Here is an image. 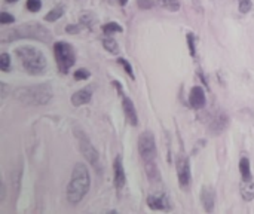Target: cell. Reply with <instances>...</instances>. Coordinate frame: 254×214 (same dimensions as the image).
<instances>
[{
    "label": "cell",
    "instance_id": "obj_21",
    "mask_svg": "<svg viewBox=\"0 0 254 214\" xmlns=\"http://www.w3.org/2000/svg\"><path fill=\"white\" fill-rule=\"evenodd\" d=\"M158 3L170 12H177L182 6L179 0H158Z\"/></svg>",
    "mask_w": 254,
    "mask_h": 214
},
{
    "label": "cell",
    "instance_id": "obj_32",
    "mask_svg": "<svg viewBox=\"0 0 254 214\" xmlns=\"http://www.w3.org/2000/svg\"><path fill=\"white\" fill-rule=\"evenodd\" d=\"M119 3H121V6H125L127 4V0H119Z\"/></svg>",
    "mask_w": 254,
    "mask_h": 214
},
{
    "label": "cell",
    "instance_id": "obj_9",
    "mask_svg": "<svg viewBox=\"0 0 254 214\" xmlns=\"http://www.w3.org/2000/svg\"><path fill=\"white\" fill-rule=\"evenodd\" d=\"M177 177H179V183L183 189H188L192 180V174H190V167H189V161L188 158L182 156L177 159Z\"/></svg>",
    "mask_w": 254,
    "mask_h": 214
},
{
    "label": "cell",
    "instance_id": "obj_22",
    "mask_svg": "<svg viewBox=\"0 0 254 214\" xmlns=\"http://www.w3.org/2000/svg\"><path fill=\"white\" fill-rule=\"evenodd\" d=\"M103 31H104L106 36H110L113 33H121L122 31V27L118 22H107V24L103 25Z\"/></svg>",
    "mask_w": 254,
    "mask_h": 214
},
{
    "label": "cell",
    "instance_id": "obj_17",
    "mask_svg": "<svg viewBox=\"0 0 254 214\" xmlns=\"http://www.w3.org/2000/svg\"><path fill=\"white\" fill-rule=\"evenodd\" d=\"M144 170H146V174L150 179V182H161V173H159L158 165H156L155 161L144 162Z\"/></svg>",
    "mask_w": 254,
    "mask_h": 214
},
{
    "label": "cell",
    "instance_id": "obj_2",
    "mask_svg": "<svg viewBox=\"0 0 254 214\" xmlns=\"http://www.w3.org/2000/svg\"><path fill=\"white\" fill-rule=\"evenodd\" d=\"M52 34L48 28H45L42 24L39 22H27L22 24L19 27H13L10 30H6L1 33V43H7V42H13V40H19V39H34L43 43H48L51 40Z\"/></svg>",
    "mask_w": 254,
    "mask_h": 214
},
{
    "label": "cell",
    "instance_id": "obj_12",
    "mask_svg": "<svg viewBox=\"0 0 254 214\" xmlns=\"http://www.w3.org/2000/svg\"><path fill=\"white\" fill-rule=\"evenodd\" d=\"M201 203L207 213H211L216 206V191L211 186H204L201 189Z\"/></svg>",
    "mask_w": 254,
    "mask_h": 214
},
{
    "label": "cell",
    "instance_id": "obj_15",
    "mask_svg": "<svg viewBox=\"0 0 254 214\" xmlns=\"http://www.w3.org/2000/svg\"><path fill=\"white\" fill-rule=\"evenodd\" d=\"M91 98H92V89L91 88H82L71 95V104L79 107V106L88 104L91 101Z\"/></svg>",
    "mask_w": 254,
    "mask_h": 214
},
{
    "label": "cell",
    "instance_id": "obj_5",
    "mask_svg": "<svg viewBox=\"0 0 254 214\" xmlns=\"http://www.w3.org/2000/svg\"><path fill=\"white\" fill-rule=\"evenodd\" d=\"M54 55H55V60H57L58 70L63 74H67L68 70L73 67L74 61H76L73 46L70 43H67V42H57L54 45Z\"/></svg>",
    "mask_w": 254,
    "mask_h": 214
},
{
    "label": "cell",
    "instance_id": "obj_27",
    "mask_svg": "<svg viewBox=\"0 0 254 214\" xmlns=\"http://www.w3.org/2000/svg\"><path fill=\"white\" fill-rule=\"evenodd\" d=\"M118 63H119V64H121V66L125 69L127 74H128L131 79H134V73H132V67H131V64H129V63H128L125 58H119V60H118Z\"/></svg>",
    "mask_w": 254,
    "mask_h": 214
},
{
    "label": "cell",
    "instance_id": "obj_7",
    "mask_svg": "<svg viewBox=\"0 0 254 214\" xmlns=\"http://www.w3.org/2000/svg\"><path fill=\"white\" fill-rule=\"evenodd\" d=\"M76 137H77V142H79V149L80 152L83 153V156L86 158V161L92 165V167H100V156H98V152L97 149L92 146L91 140L88 139V136L82 131H76Z\"/></svg>",
    "mask_w": 254,
    "mask_h": 214
},
{
    "label": "cell",
    "instance_id": "obj_4",
    "mask_svg": "<svg viewBox=\"0 0 254 214\" xmlns=\"http://www.w3.org/2000/svg\"><path fill=\"white\" fill-rule=\"evenodd\" d=\"M16 57L21 61L22 69L31 74V76H39L43 74L46 69V58L42 51L33 48V46H19L16 49Z\"/></svg>",
    "mask_w": 254,
    "mask_h": 214
},
{
    "label": "cell",
    "instance_id": "obj_1",
    "mask_svg": "<svg viewBox=\"0 0 254 214\" xmlns=\"http://www.w3.org/2000/svg\"><path fill=\"white\" fill-rule=\"evenodd\" d=\"M89 186H91V176H89L88 168L80 162L76 164L73 168L70 182L67 185V191H65L67 201L73 206L79 204L86 197Z\"/></svg>",
    "mask_w": 254,
    "mask_h": 214
},
{
    "label": "cell",
    "instance_id": "obj_29",
    "mask_svg": "<svg viewBox=\"0 0 254 214\" xmlns=\"http://www.w3.org/2000/svg\"><path fill=\"white\" fill-rule=\"evenodd\" d=\"M137 3L140 9H152L156 4L155 0H137Z\"/></svg>",
    "mask_w": 254,
    "mask_h": 214
},
{
    "label": "cell",
    "instance_id": "obj_20",
    "mask_svg": "<svg viewBox=\"0 0 254 214\" xmlns=\"http://www.w3.org/2000/svg\"><path fill=\"white\" fill-rule=\"evenodd\" d=\"M103 46L106 48V51H109L110 54H119V45H118V42L115 40V39H112V37H106V39H103Z\"/></svg>",
    "mask_w": 254,
    "mask_h": 214
},
{
    "label": "cell",
    "instance_id": "obj_30",
    "mask_svg": "<svg viewBox=\"0 0 254 214\" xmlns=\"http://www.w3.org/2000/svg\"><path fill=\"white\" fill-rule=\"evenodd\" d=\"M12 22H15L13 15H9L7 12H1V15H0V24H12Z\"/></svg>",
    "mask_w": 254,
    "mask_h": 214
},
{
    "label": "cell",
    "instance_id": "obj_3",
    "mask_svg": "<svg viewBox=\"0 0 254 214\" xmlns=\"http://www.w3.org/2000/svg\"><path fill=\"white\" fill-rule=\"evenodd\" d=\"M52 95H54V91L49 83L18 88L13 92V97L19 103H22L25 106H36V107L48 104L52 100Z\"/></svg>",
    "mask_w": 254,
    "mask_h": 214
},
{
    "label": "cell",
    "instance_id": "obj_19",
    "mask_svg": "<svg viewBox=\"0 0 254 214\" xmlns=\"http://www.w3.org/2000/svg\"><path fill=\"white\" fill-rule=\"evenodd\" d=\"M63 13H64V7H63V6H57V7H54L51 12H48V13L45 15V21H48V22H55L57 19H60V18L63 16Z\"/></svg>",
    "mask_w": 254,
    "mask_h": 214
},
{
    "label": "cell",
    "instance_id": "obj_8",
    "mask_svg": "<svg viewBox=\"0 0 254 214\" xmlns=\"http://www.w3.org/2000/svg\"><path fill=\"white\" fill-rule=\"evenodd\" d=\"M115 86L121 91V95H122V107H124V113H125V118L128 121L129 125L135 127L138 124V116H137V112H135V107H134V103L122 92V86L119 85V82H113Z\"/></svg>",
    "mask_w": 254,
    "mask_h": 214
},
{
    "label": "cell",
    "instance_id": "obj_18",
    "mask_svg": "<svg viewBox=\"0 0 254 214\" xmlns=\"http://www.w3.org/2000/svg\"><path fill=\"white\" fill-rule=\"evenodd\" d=\"M240 173L243 180H253V174H252V167H250V159L249 158H241L240 161Z\"/></svg>",
    "mask_w": 254,
    "mask_h": 214
},
{
    "label": "cell",
    "instance_id": "obj_24",
    "mask_svg": "<svg viewBox=\"0 0 254 214\" xmlns=\"http://www.w3.org/2000/svg\"><path fill=\"white\" fill-rule=\"evenodd\" d=\"M25 7L30 12H39L42 9V0H27Z\"/></svg>",
    "mask_w": 254,
    "mask_h": 214
},
{
    "label": "cell",
    "instance_id": "obj_11",
    "mask_svg": "<svg viewBox=\"0 0 254 214\" xmlns=\"http://www.w3.org/2000/svg\"><path fill=\"white\" fill-rule=\"evenodd\" d=\"M113 176H115V188L118 191H122L125 188V183H127V176H125V170H124L122 156H116L115 158V162H113Z\"/></svg>",
    "mask_w": 254,
    "mask_h": 214
},
{
    "label": "cell",
    "instance_id": "obj_26",
    "mask_svg": "<svg viewBox=\"0 0 254 214\" xmlns=\"http://www.w3.org/2000/svg\"><path fill=\"white\" fill-rule=\"evenodd\" d=\"M238 7H240V12L247 13L253 7V3H252V0H238Z\"/></svg>",
    "mask_w": 254,
    "mask_h": 214
},
{
    "label": "cell",
    "instance_id": "obj_10",
    "mask_svg": "<svg viewBox=\"0 0 254 214\" xmlns=\"http://www.w3.org/2000/svg\"><path fill=\"white\" fill-rule=\"evenodd\" d=\"M147 206L150 210H155V212H170L173 209L171 203H170V198L167 195H150L147 198Z\"/></svg>",
    "mask_w": 254,
    "mask_h": 214
},
{
    "label": "cell",
    "instance_id": "obj_14",
    "mask_svg": "<svg viewBox=\"0 0 254 214\" xmlns=\"http://www.w3.org/2000/svg\"><path fill=\"white\" fill-rule=\"evenodd\" d=\"M228 124H229L228 115H225L223 112H219V113L213 118V121H211V124H210V131H211V134H222V133L226 130Z\"/></svg>",
    "mask_w": 254,
    "mask_h": 214
},
{
    "label": "cell",
    "instance_id": "obj_16",
    "mask_svg": "<svg viewBox=\"0 0 254 214\" xmlns=\"http://www.w3.org/2000/svg\"><path fill=\"white\" fill-rule=\"evenodd\" d=\"M240 192L244 201H253L254 200V182L253 180H243L240 183Z\"/></svg>",
    "mask_w": 254,
    "mask_h": 214
},
{
    "label": "cell",
    "instance_id": "obj_28",
    "mask_svg": "<svg viewBox=\"0 0 254 214\" xmlns=\"http://www.w3.org/2000/svg\"><path fill=\"white\" fill-rule=\"evenodd\" d=\"M89 76H91V73H89V70H86V69H79V70L74 71V79H76V80H85V79H88Z\"/></svg>",
    "mask_w": 254,
    "mask_h": 214
},
{
    "label": "cell",
    "instance_id": "obj_6",
    "mask_svg": "<svg viewBox=\"0 0 254 214\" xmlns=\"http://www.w3.org/2000/svg\"><path fill=\"white\" fill-rule=\"evenodd\" d=\"M138 152L143 158L144 162L147 161H155L158 149H156V142L155 136L152 131H143L138 137Z\"/></svg>",
    "mask_w": 254,
    "mask_h": 214
},
{
    "label": "cell",
    "instance_id": "obj_13",
    "mask_svg": "<svg viewBox=\"0 0 254 214\" xmlns=\"http://www.w3.org/2000/svg\"><path fill=\"white\" fill-rule=\"evenodd\" d=\"M207 103V98H205V92L201 86H193L190 89V94H189V104L193 107V109H202Z\"/></svg>",
    "mask_w": 254,
    "mask_h": 214
},
{
    "label": "cell",
    "instance_id": "obj_33",
    "mask_svg": "<svg viewBox=\"0 0 254 214\" xmlns=\"http://www.w3.org/2000/svg\"><path fill=\"white\" fill-rule=\"evenodd\" d=\"M7 3H15V1H18V0H6Z\"/></svg>",
    "mask_w": 254,
    "mask_h": 214
},
{
    "label": "cell",
    "instance_id": "obj_23",
    "mask_svg": "<svg viewBox=\"0 0 254 214\" xmlns=\"http://www.w3.org/2000/svg\"><path fill=\"white\" fill-rule=\"evenodd\" d=\"M0 70L4 71V73H7L10 70V57L6 52H3L0 55Z\"/></svg>",
    "mask_w": 254,
    "mask_h": 214
},
{
    "label": "cell",
    "instance_id": "obj_31",
    "mask_svg": "<svg viewBox=\"0 0 254 214\" xmlns=\"http://www.w3.org/2000/svg\"><path fill=\"white\" fill-rule=\"evenodd\" d=\"M65 31L70 33V34H76V33H79V27L77 25H67Z\"/></svg>",
    "mask_w": 254,
    "mask_h": 214
},
{
    "label": "cell",
    "instance_id": "obj_25",
    "mask_svg": "<svg viewBox=\"0 0 254 214\" xmlns=\"http://www.w3.org/2000/svg\"><path fill=\"white\" fill-rule=\"evenodd\" d=\"M195 42H196V37L195 34L192 33H188V45H189V52L192 57H196V48H195Z\"/></svg>",
    "mask_w": 254,
    "mask_h": 214
}]
</instances>
